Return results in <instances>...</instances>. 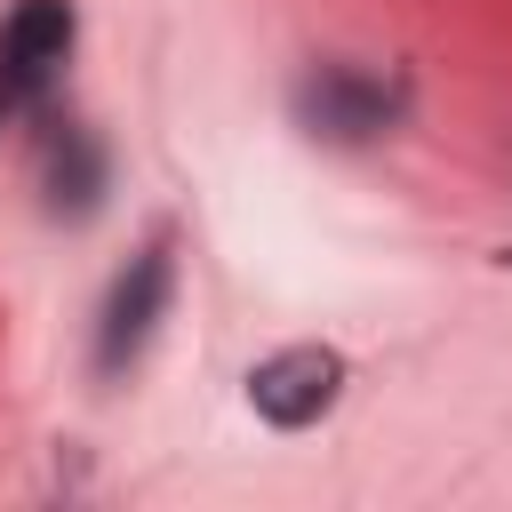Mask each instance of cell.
Listing matches in <instances>:
<instances>
[{
    "mask_svg": "<svg viewBox=\"0 0 512 512\" xmlns=\"http://www.w3.org/2000/svg\"><path fill=\"white\" fill-rule=\"evenodd\" d=\"M0 104H8V96H0Z\"/></svg>",
    "mask_w": 512,
    "mask_h": 512,
    "instance_id": "obj_6",
    "label": "cell"
},
{
    "mask_svg": "<svg viewBox=\"0 0 512 512\" xmlns=\"http://www.w3.org/2000/svg\"><path fill=\"white\" fill-rule=\"evenodd\" d=\"M168 280H176V256H168V232H160V240H144V248L128 256V272L112 280V296H104V312H96V368H104V376H120V368L152 344V328H160V312H168Z\"/></svg>",
    "mask_w": 512,
    "mask_h": 512,
    "instance_id": "obj_2",
    "label": "cell"
},
{
    "mask_svg": "<svg viewBox=\"0 0 512 512\" xmlns=\"http://www.w3.org/2000/svg\"><path fill=\"white\" fill-rule=\"evenodd\" d=\"M96 192H104V152H96L80 128L48 136V208H56V216H88Z\"/></svg>",
    "mask_w": 512,
    "mask_h": 512,
    "instance_id": "obj_5",
    "label": "cell"
},
{
    "mask_svg": "<svg viewBox=\"0 0 512 512\" xmlns=\"http://www.w3.org/2000/svg\"><path fill=\"white\" fill-rule=\"evenodd\" d=\"M384 112H392V96H384L376 80H360V72H320V80L304 88V120H312V136H336V144L376 136Z\"/></svg>",
    "mask_w": 512,
    "mask_h": 512,
    "instance_id": "obj_4",
    "label": "cell"
},
{
    "mask_svg": "<svg viewBox=\"0 0 512 512\" xmlns=\"http://www.w3.org/2000/svg\"><path fill=\"white\" fill-rule=\"evenodd\" d=\"M336 400H344V352L336 344H280L272 360L248 368V408L280 432L320 424Z\"/></svg>",
    "mask_w": 512,
    "mask_h": 512,
    "instance_id": "obj_1",
    "label": "cell"
},
{
    "mask_svg": "<svg viewBox=\"0 0 512 512\" xmlns=\"http://www.w3.org/2000/svg\"><path fill=\"white\" fill-rule=\"evenodd\" d=\"M72 40H80L72 0H16L0 24V96H16V104L48 96L56 72L72 64Z\"/></svg>",
    "mask_w": 512,
    "mask_h": 512,
    "instance_id": "obj_3",
    "label": "cell"
}]
</instances>
